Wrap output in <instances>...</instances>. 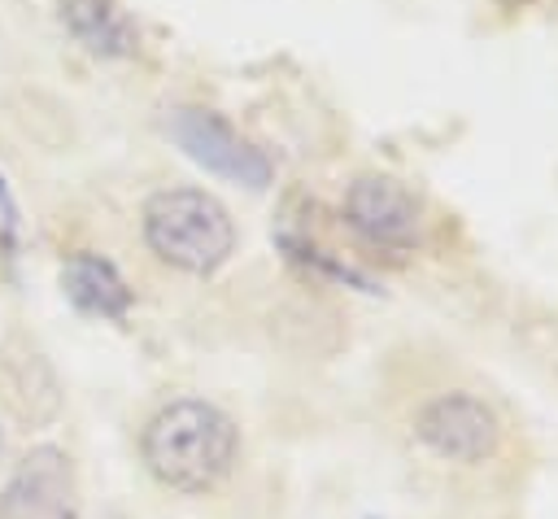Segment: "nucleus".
I'll return each mask as SVG.
<instances>
[{"mask_svg":"<svg viewBox=\"0 0 558 519\" xmlns=\"http://www.w3.org/2000/svg\"><path fill=\"white\" fill-rule=\"evenodd\" d=\"M140 458L161 488L205 497L235 471L240 427L222 406L205 397H174L144 423Z\"/></svg>","mask_w":558,"mask_h":519,"instance_id":"1","label":"nucleus"},{"mask_svg":"<svg viewBox=\"0 0 558 519\" xmlns=\"http://www.w3.org/2000/svg\"><path fill=\"white\" fill-rule=\"evenodd\" d=\"M414 436L445 462H488L497 454L501 427L497 414L471 397V393H436L418 414H414Z\"/></svg>","mask_w":558,"mask_h":519,"instance_id":"5","label":"nucleus"},{"mask_svg":"<svg viewBox=\"0 0 558 519\" xmlns=\"http://www.w3.org/2000/svg\"><path fill=\"white\" fill-rule=\"evenodd\" d=\"M344 218L375 249H414L423 240V205L392 174H362L344 196Z\"/></svg>","mask_w":558,"mask_h":519,"instance_id":"6","label":"nucleus"},{"mask_svg":"<svg viewBox=\"0 0 558 519\" xmlns=\"http://www.w3.org/2000/svg\"><path fill=\"white\" fill-rule=\"evenodd\" d=\"M61 283H65V297L83 310V314H96V318H122L131 310V288L126 279L118 275V266L100 253H74L61 270Z\"/></svg>","mask_w":558,"mask_h":519,"instance_id":"7","label":"nucleus"},{"mask_svg":"<svg viewBox=\"0 0 558 519\" xmlns=\"http://www.w3.org/2000/svg\"><path fill=\"white\" fill-rule=\"evenodd\" d=\"M0 449H4V436H0Z\"/></svg>","mask_w":558,"mask_h":519,"instance_id":"9","label":"nucleus"},{"mask_svg":"<svg viewBox=\"0 0 558 519\" xmlns=\"http://www.w3.org/2000/svg\"><path fill=\"white\" fill-rule=\"evenodd\" d=\"M144 244L183 275H214L235 253V222L205 188H161L144 201Z\"/></svg>","mask_w":558,"mask_h":519,"instance_id":"2","label":"nucleus"},{"mask_svg":"<svg viewBox=\"0 0 558 519\" xmlns=\"http://www.w3.org/2000/svg\"><path fill=\"white\" fill-rule=\"evenodd\" d=\"M166 135L209 174L218 179H231V183H244V188H266L275 179V166L270 157L244 140L222 113L214 109H201V105H179L170 109L166 118Z\"/></svg>","mask_w":558,"mask_h":519,"instance_id":"3","label":"nucleus"},{"mask_svg":"<svg viewBox=\"0 0 558 519\" xmlns=\"http://www.w3.org/2000/svg\"><path fill=\"white\" fill-rule=\"evenodd\" d=\"M0 519H83L78 475L65 449L35 445L0 484Z\"/></svg>","mask_w":558,"mask_h":519,"instance_id":"4","label":"nucleus"},{"mask_svg":"<svg viewBox=\"0 0 558 519\" xmlns=\"http://www.w3.org/2000/svg\"><path fill=\"white\" fill-rule=\"evenodd\" d=\"M61 22L96 57H131L140 35L118 0H61Z\"/></svg>","mask_w":558,"mask_h":519,"instance_id":"8","label":"nucleus"}]
</instances>
